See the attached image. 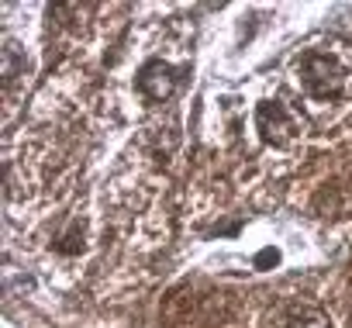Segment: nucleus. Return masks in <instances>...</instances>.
I'll use <instances>...</instances> for the list:
<instances>
[{"label": "nucleus", "mask_w": 352, "mask_h": 328, "mask_svg": "<svg viewBox=\"0 0 352 328\" xmlns=\"http://www.w3.org/2000/svg\"><path fill=\"white\" fill-rule=\"evenodd\" d=\"M300 73V83L304 90L314 97V100H335L342 90H345V69L335 56H324V52H307L297 66Z\"/></svg>", "instance_id": "f257e3e1"}, {"label": "nucleus", "mask_w": 352, "mask_h": 328, "mask_svg": "<svg viewBox=\"0 0 352 328\" xmlns=\"http://www.w3.org/2000/svg\"><path fill=\"white\" fill-rule=\"evenodd\" d=\"M256 128L266 145H287L297 135V121L280 100H263L256 107Z\"/></svg>", "instance_id": "f03ea898"}, {"label": "nucleus", "mask_w": 352, "mask_h": 328, "mask_svg": "<svg viewBox=\"0 0 352 328\" xmlns=\"http://www.w3.org/2000/svg\"><path fill=\"white\" fill-rule=\"evenodd\" d=\"M138 90H142L148 100H155V104L169 100L173 90H176V69H173L169 63H162V59L145 63L142 73H138Z\"/></svg>", "instance_id": "7ed1b4c3"}, {"label": "nucleus", "mask_w": 352, "mask_h": 328, "mask_svg": "<svg viewBox=\"0 0 352 328\" xmlns=\"http://www.w3.org/2000/svg\"><path fill=\"white\" fill-rule=\"evenodd\" d=\"M276 328H331V318L314 304H283L276 307Z\"/></svg>", "instance_id": "20e7f679"}, {"label": "nucleus", "mask_w": 352, "mask_h": 328, "mask_svg": "<svg viewBox=\"0 0 352 328\" xmlns=\"http://www.w3.org/2000/svg\"><path fill=\"white\" fill-rule=\"evenodd\" d=\"M276 263H280V252H276V249H263V252L256 256V266H259V270H263V266H276Z\"/></svg>", "instance_id": "39448f33"}]
</instances>
